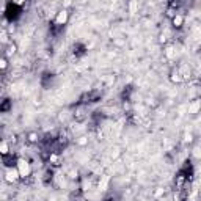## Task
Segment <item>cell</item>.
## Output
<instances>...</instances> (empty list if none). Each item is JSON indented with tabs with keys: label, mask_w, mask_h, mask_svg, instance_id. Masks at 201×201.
I'll list each match as a JSON object with an SVG mask.
<instances>
[{
	"label": "cell",
	"mask_w": 201,
	"mask_h": 201,
	"mask_svg": "<svg viewBox=\"0 0 201 201\" xmlns=\"http://www.w3.org/2000/svg\"><path fill=\"white\" fill-rule=\"evenodd\" d=\"M0 39H2V43H3V44H7V43H8V33H7V30H5V28L2 30V36H0Z\"/></svg>",
	"instance_id": "11"
},
{
	"label": "cell",
	"mask_w": 201,
	"mask_h": 201,
	"mask_svg": "<svg viewBox=\"0 0 201 201\" xmlns=\"http://www.w3.org/2000/svg\"><path fill=\"white\" fill-rule=\"evenodd\" d=\"M184 16L182 14H174L173 18H171V24H173V27L174 28H181L182 25H184Z\"/></svg>",
	"instance_id": "4"
},
{
	"label": "cell",
	"mask_w": 201,
	"mask_h": 201,
	"mask_svg": "<svg viewBox=\"0 0 201 201\" xmlns=\"http://www.w3.org/2000/svg\"><path fill=\"white\" fill-rule=\"evenodd\" d=\"M10 152V145L7 142H2V145H0V154L2 156H7Z\"/></svg>",
	"instance_id": "7"
},
{
	"label": "cell",
	"mask_w": 201,
	"mask_h": 201,
	"mask_svg": "<svg viewBox=\"0 0 201 201\" xmlns=\"http://www.w3.org/2000/svg\"><path fill=\"white\" fill-rule=\"evenodd\" d=\"M173 50H174L173 47H168V49H167V52H165V54H167V57H168V58H173V57H174V52H173Z\"/></svg>",
	"instance_id": "12"
},
{
	"label": "cell",
	"mask_w": 201,
	"mask_h": 201,
	"mask_svg": "<svg viewBox=\"0 0 201 201\" xmlns=\"http://www.w3.org/2000/svg\"><path fill=\"white\" fill-rule=\"evenodd\" d=\"M7 66H8V60H7V57H3V58H2V61H0V68L5 69Z\"/></svg>",
	"instance_id": "13"
},
{
	"label": "cell",
	"mask_w": 201,
	"mask_h": 201,
	"mask_svg": "<svg viewBox=\"0 0 201 201\" xmlns=\"http://www.w3.org/2000/svg\"><path fill=\"white\" fill-rule=\"evenodd\" d=\"M170 80H171V82H174V83H181V82H184V77H182V74H181L179 71H174V72L171 74Z\"/></svg>",
	"instance_id": "6"
},
{
	"label": "cell",
	"mask_w": 201,
	"mask_h": 201,
	"mask_svg": "<svg viewBox=\"0 0 201 201\" xmlns=\"http://www.w3.org/2000/svg\"><path fill=\"white\" fill-rule=\"evenodd\" d=\"M77 143L83 146V145H86V143H88V138H86V137H80V138L77 140Z\"/></svg>",
	"instance_id": "14"
},
{
	"label": "cell",
	"mask_w": 201,
	"mask_h": 201,
	"mask_svg": "<svg viewBox=\"0 0 201 201\" xmlns=\"http://www.w3.org/2000/svg\"><path fill=\"white\" fill-rule=\"evenodd\" d=\"M16 50H18V46L11 43V44L8 46V50H7V55H5V57H11V55H14V54H16Z\"/></svg>",
	"instance_id": "8"
},
{
	"label": "cell",
	"mask_w": 201,
	"mask_h": 201,
	"mask_svg": "<svg viewBox=\"0 0 201 201\" xmlns=\"http://www.w3.org/2000/svg\"><path fill=\"white\" fill-rule=\"evenodd\" d=\"M28 142L30 143H36L38 142V134L36 132H30L28 134Z\"/></svg>",
	"instance_id": "10"
},
{
	"label": "cell",
	"mask_w": 201,
	"mask_h": 201,
	"mask_svg": "<svg viewBox=\"0 0 201 201\" xmlns=\"http://www.w3.org/2000/svg\"><path fill=\"white\" fill-rule=\"evenodd\" d=\"M50 162H52V163L58 162V156H57V154H52V156H50Z\"/></svg>",
	"instance_id": "16"
},
{
	"label": "cell",
	"mask_w": 201,
	"mask_h": 201,
	"mask_svg": "<svg viewBox=\"0 0 201 201\" xmlns=\"http://www.w3.org/2000/svg\"><path fill=\"white\" fill-rule=\"evenodd\" d=\"M201 110V100H193V102L188 106V113L190 115H196Z\"/></svg>",
	"instance_id": "5"
},
{
	"label": "cell",
	"mask_w": 201,
	"mask_h": 201,
	"mask_svg": "<svg viewBox=\"0 0 201 201\" xmlns=\"http://www.w3.org/2000/svg\"><path fill=\"white\" fill-rule=\"evenodd\" d=\"M68 19H69V11L63 8V10H60V11L57 13V16H55L54 22H55L57 25H64V24L68 22Z\"/></svg>",
	"instance_id": "3"
},
{
	"label": "cell",
	"mask_w": 201,
	"mask_h": 201,
	"mask_svg": "<svg viewBox=\"0 0 201 201\" xmlns=\"http://www.w3.org/2000/svg\"><path fill=\"white\" fill-rule=\"evenodd\" d=\"M5 179L8 181V182H16V181H19L21 179V174H19V170L14 167H10V168H7L5 170Z\"/></svg>",
	"instance_id": "2"
},
{
	"label": "cell",
	"mask_w": 201,
	"mask_h": 201,
	"mask_svg": "<svg viewBox=\"0 0 201 201\" xmlns=\"http://www.w3.org/2000/svg\"><path fill=\"white\" fill-rule=\"evenodd\" d=\"M107 184H109V176H104L102 181H99V188H100V190H106Z\"/></svg>",
	"instance_id": "9"
},
{
	"label": "cell",
	"mask_w": 201,
	"mask_h": 201,
	"mask_svg": "<svg viewBox=\"0 0 201 201\" xmlns=\"http://www.w3.org/2000/svg\"><path fill=\"white\" fill-rule=\"evenodd\" d=\"M162 195H163V188H162V187H159V188L154 192V196H156V198H159V196H162Z\"/></svg>",
	"instance_id": "15"
},
{
	"label": "cell",
	"mask_w": 201,
	"mask_h": 201,
	"mask_svg": "<svg viewBox=\"0 0 201 201\" xmlns=\"http://www.w3.org/2000/svg\"><path fill=\"white\" fill-rule=\"evenodd\" d=\"M16 168L19 170L21 178H28V176H30V173H32V165H30V163H28V160H25V159H18Z\"/></svg>",
	"instance_id": "1"
}]
</instances>
